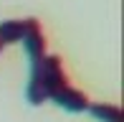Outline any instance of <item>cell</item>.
<instances>
[{
    "instance_id": "4",
    "label": "cell",
    "mask_w": 124,
    "mask_h": 122,
    "mask_svg": "<svg viewBox=\"0 0 124 122\" xmlns=\"http://www.w3.org/2000/svg\"><path fill=\"white\" fill-rule=\"evenodd\" d=\"M31 26V18H10V20H0V41L3 46L8 43H20Z\"/></svg>"
},
{
    "instance_id": "2",
    "label": "cell",
    "mask_w": 124,
    "mask_h": 122,
    "mask_svg": "<svg viewBox=\"0 0 124 122\" xmlns=\"http://www.w3.org/2000/svg\"><path fill=\"white\" fill-rule=\"evenodd\" d=\"M51 99H53L58 107L69 109V112H74V114L86 112V109H89V104H91V99H89V94H86V92L76 89V87H71V84H66L63 89H58Z\"/></svg>"
},
{
    "instance_id": "5",
    "label": "cell",
    "mask_w": 124,
    "mask_h": 122,
    "mask_svg": "<svg viewBox=\"0 0 124 122\" xmlns=\"http://www.w3.org/2000/svg\"><path fill=\"white\" fill-rule=\"evenodd\" d=\"M86 112H91L101 122H122V109L116 104H109V102H91Z\"/></svg>"
},
{
    "instance_id": "3",
    "label": "cell",
    "mask_w": 124,
    "mask_h": 122,
    "mask_svg": "<svg viewBox=\"0 0 124 122\" xmlns=\"http://www.w3.org/2000/svg\"><path fill=\"white\" fill-rule=\"evenodd\" d=\"M25 46V51H28V59H41L43 53H46V33H43L41 28V20L38 18H31V26H28V31H25V36H23V41H20Z\"/></svg>"
},
{
    "instance_id": "6",
    "label": "cell",
    "mask_w": 124,
    "mask_h": 122,
    "mask_svg": "<svg viewBox=\"0 0 124 122\" xmlns=\"http://www.w3.org/2000/svg\"><path fill=\"white\" fill-rule=\"evenodd\" d=\"M0 51H3V41H0Z\"/></svg>"
},
{
    "instance_id": "1",
    "label": "cell",
    "mask_w": 124,
    "mask_h": 122,
    "mask_svg": "<svg viewBox=\"0 0 124 122\" xmlns=\"http://www.w3.org/2000/svg\"><path fill=\"white\" fill-rule=\"evenodd\" d=\"M69 81V74L63 69V61L56 53H43L41 59L31 61V79L25 87V99L28 104L38 107V104L48 102L58 89H63Z\"/></svg>"
}]
</instances>
